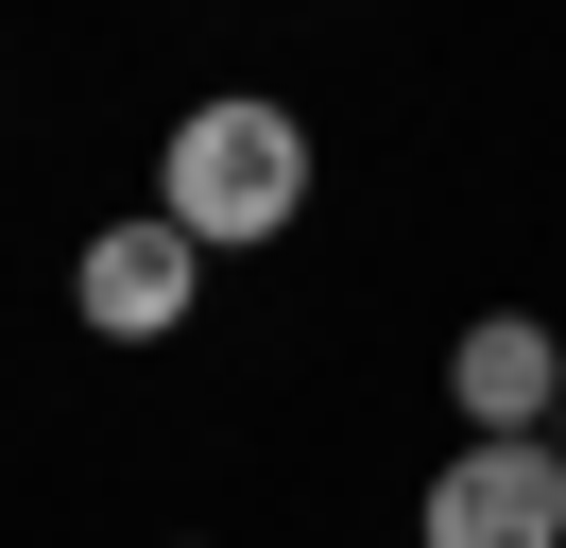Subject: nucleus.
Segmentation results:
<instances>
[{
  "label": "nucleus",
  "mask_w": 566,
  "mask_h": 548,
  "mask_svg": "<svg viewBox=\"0 0 566 548\" xmlns=\"http://www.w3.org/2000/svg\"><path fill=\"white\" fill-rule=\"evenodd\" d=\"M310 120H292L275 86H207L172 137H155V223H189L207 257H258V240L310 223Z\"/></svg>",
  "instance_id": "1"
},
{
  "label": "nucleus",
  "mask_w": 566,
  "mask_h": 548,
  "mask_svg": "<svg viewBox=\"0 0 566 548\" xmlns=\"http://www.w3.org/2000/svg\"><path fill=\"white\" fill-rule=\"evenodd\" d=\"M412 548H566V445H447Z\"/></svg>",
  "instance_id": "2"
},
{
  "label": "nucleus",
  "mask_w": 566,
  "mask_h": 548,
  "mask_svg": "<svg viewBox=\"0 0 566 548\" xmlns=\"http://www.w3.org/2000/svg\"><path fill=\"white\" fill-rule=\"evenodd\" d=\"M70 308H86L104 342H172L189 308H207V240H189V223H155V205H138V223H104V240L70 257Z\"/></svg>",
  "instance_id": "3"
},
{
  "label": "nucleus",
  "mask_w": 566,
  "mask_h": 548,
  "mask_svg": "<svg viewBox=\"0 0 566 548\" xmlns=\"http://www.w3.org/2000/svg\"><path fill=\"white\" fill-rule=\"evenodd\" d=\"M447 411H463V445H549V411H566V342L532 326V308H481V326L447 342Z\"/></svg>",
  "instance_id": "4"
},
{
  "label": "nucleus",
  "mask_w": 566,
  "mask_h": 548,
  "mask_svg": "<svg viewBox=\"0 0 566 548\" xmlns=\"http://www.w3.org/2000/svg\"><path fill=\"white\" fill-rule=\"evenodd\" d=\"M549 445H566V411H549Z\"/></svg>",
  "instance_id": "5"
}]
</instances>
